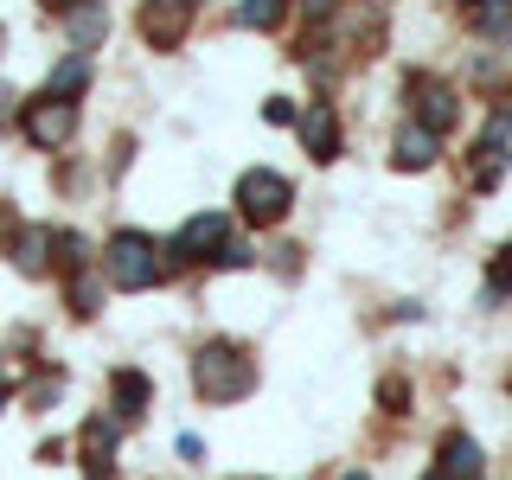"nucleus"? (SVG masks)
I'll return each instance as SVG.
<instances>
[{
    "label": "nucleus",
    "mask_w": 512,
    "mask_h": 480,
    "mask_svg": "<svg viewBox=\"0 0 512 480\" xmlns=\"http://www.w3.org/2000/svg\"><path fill=\"white\" fill-rule=\"evenodd\" d=\"M333 7H340V0H308V13H333Z\"/></svg>",
    "instance_id": "obj_24"
},
{
    "label": "nucleus",
    "mask_w": 512,
    "mask_h": 480,
    "mask_svg": "<svg viewBox=\"0 0 512 480\" xmlns=\"http://www.w3.org/2000/svg\"><path fill=\"white\" fill-rule=\"evenodd\" d=\"M109 404H116V416H141L154 404V384L141 372H116V378H109Z\"/></svg>",
    "instance_id": "obj_12"
},
{
    "label": "nucleus",
    "mask_w": 512,
    "mask_h": 480,
    "mask_svg": "<svg viewBox=\"0 0 512 480\" xmlns=\"http://www.w3.org/2000/svg\"><path fill=\"white\" fill-rule=\"evenodd\" d=\"M71 128H77V103L39 96V103L26 109V141L32 148H58V141H71Z\"/></svg>",
    "instance_id": "obj_6"
},
{
    "label": "nucleus",
    "mask_w": 512,
    "mask_h": 480,
    "mask_svg": "<svg viewBox=\"0 0 512 480\" xmlns=\"http://www.w3.org/2000/svg\"><path fill=\"white\" fill-rule=\"evenodd\" d=\"M103 269H109L116 288L141 295V288H154L160 276H167V244H154V237H141V231H116L109 250H103Z\"/></svg>",
    "instance_id": "obj_1"
},
{
    "label": "nucleus",
    "mask_w": 512,
    "mask_h": 480,
    "mask_svg": "<svg viewBox=\"0 0 512 480\" xmlns=\"http://www.w3.org/2000/svg\"><path fill=\"white\" fill-rule=\"evenodd\" d=\"M13 231V212H7V205H0V237H7Z\"/></svg>",
    "instance_id": "obj_25"
},
{
    "label": "nucleus",
    "mask_w": 512,
    "mask_h": 480,
    "mask_svg": "<svg viewBox=\"0 0 512 480\" xmlns=\"http://www.w3.org/2000/svg\"><path fill=\"white\" fill-rule=\"evenodd\" d=\"M186 26H192V0H148L141 7V39L160 45V52H173L186 39Z\"/></svg>",
    "instance_id": "obj_5"
},
{
    "label": "nucleus",
    "mask_w": 512,
    "mask_h": 480,
    "mask_svg": "<svg viewBox=\"0 0 512 480\" xmlns=\"http://www.w3.org/2000/svg\"><path fill=\"white\" fill-rule=\"evenodd\" d=\"M0 45H7V39H0Z\"/></svg>",
    "instance_id": "obj_29"
},
{
    "label": "nucleus",
    "mask_w": 512,
    "mask_h": 480,
    "mask_svg": "<svg viewBox=\"0 0 512 480\" xmlns=\"http://www.w3.org/2000/svg\"><path fill=\"white\" fill-rule=\"evenodd\" d=\"M474 26L487 32V39H500V32L512 26V0H480V7H474Z\"/></svg>",
    "instance_id": "obj_16"
},
{
    "label": "nucleus",
    "mask_w": 512,
    "mask_h": 480,
    "mask_svg": "<svg viewBox=\"0 0 512 480\" xmlns=\"http://www.w3.org/2000/svg\"><path fill=\"white\" fill-rule=\"evenodd\" d=\"M506 384H512V378H506Z\"/></svg>",
    "instance_id": "obj_30"
},
{
    "label": "nucleus",
    "mask_w": 512,
    "mask_h": 480,
    "mask_svg": "<svg viewBox=\"0 0 512 480\" xmlns=\"http://www.w3.org/2000/svg\"><path fill=\"white\" fill-rule=\"evenodd\" d=\"M52 244H58V237H52V231H45V224H26V231H20V237H13V263H20V269H26V276H39V269H45V263H52Z\"/></svg>",
    "instance_id": "obj_13"
},
{
    "label": "nucleus",
    "mask_w": 512,
    "mask_h": 480,
    "mask_svg": "<svg viewBox=\"0 0 512 480\" xmlns=\"http://www.w3.org/2000/svg\"><path fill=\"white\" fill-rule=\"evenodd\" d=\"M346 480H372V474H346Z\"/></svg>",
    "instance_id": "obj_28"
},
{
    "label": "nucleus",
    "mask_w": 512,
    "mask_h": 480,
    "mask_svg": "<svg viewBox=\"0 0 512 480\" xmlns=\"http://www.w3.org/2000/svg\"><path fill=\"white\" fill-rule=\"evenodd\" d=\"M7 404H13V378L0 372V410H7Z\"/></svg>",
    "instance_id": "obj_22"
},
{
    "label": "nucleus",
    "mask_w": 512,
    "mask_h": 480,
    "mask_svg": "<svg viewBox=\"0 0 512 480\" xmlns=\"http://www.w3.org/2000/svg\"><path fill=\"white\" fill-rule=\"evenodd\" d=\"M192 391H199L205 404H237V397L256 391V365L237 346H205L199 359H192Z\"/></svg>",
    "instance_id": "obj_2"
},
{
    "label": "nucleus",
    "mask_w": 512,
    "mask_h": 480,
    "mask_svg": "<svg viewBox=\"0 0 512 480\" xmlns=\"http://www.w3.org/2000/svg\"><path fill=\"white\" fill-rule=\"evenodd\" d=\"M493 295H512V244L493 256Z\"/></svg>",
    "instance_id": "obj_19"
},
{
    "label": "nucleus",
    "mask_w": 512,
    "mask_h": 480,
    "mask_svg": "<svg viewBox=\"0 0 512 480\" xmlns=\"http://www.w3.org/2000/svg\"><path fill=\"white\" fill-rule=\"evenodd\" d=\"M109 455H116V423L90 416V423H84V474H90V480H116Z\"/></svg>",
    "instance_id": "obj_8"
},
{
    "label": "nucleus",
    "mask_w": 512,
    "mask_h": 480,
    "mask_svg": "<svg viewBox=\"0 0 512 480\" xmlns=\"http://www.w3.org/2000/svg\"><path fill=\"white\" fill-rule=\"evenodd\" d=\"M45 7H58V13H71V7H77V0H45Z\"/></svg>",
    "instance_id": "obj_26"
},
{
    "label": "nucleus",
    "mask_w": 512,
    "mask_h": 480,
    "mask_svg": "<svg viewBox=\"0 0 512 480\" xmlns=\"http://www.w3.org/2000/svg\"><path fill=\"white\" fill-rule=\"evenodd\" d=\"M231 244V224L218 212H199L180 224V237L167 244V269H186V263H218V250Z\"/></svg>",
    "instance_id": "obj_3"
},
{
    "label": "nucleus",
    "mask_w": 512,
    "mask_h": 480,
    "mask_svg": "<svg viewBox=\"0 0 512 480\" xmlns=\"http://www.w3.org/2000/svg\"><path fill=\"white\" fill-rule=\"evenodd\" d=\"M442 468L455 480H480V442L474 436H448L442 442Z\"/></svg>",
    "instance_id": "obj_15"
},
{
    "label": "nucleus",
    "mask_w": 512,
    "mask_h": 480,
    "mask_svg": "<svg viewBox=\"0 0 512 480\" xmlns=\"http://www.w3.org/2000/svg\"><path fill=\"white\" fill-rule=\"evenodd\" d=\"M410 96H416V122L423 128H436V135H448V128H455V90L448 84H436V77H410Z\"/></svg>",
    "instance_id": "obj_7"
},
{
    "label": "nucleus",
    "mask_w": 512,
    "mask_h": 480,
    "mask_svg": "<svg viewBox=\"0 0 512 480\" xmlns=\"http://www.w3.org/2000/svg\"><path fill=\"white\" fill-rule=\"evenodd\" d=\"M96 301H103V288H96L90 276H77V282H71V308H77V314H96Z\"/></svg>",
    "instance_id": "obj_18"
},
{
    "label": "nucleus",
    "mask_w": 512,
    "mask_h": 480,
    "mask_svg": "<svg viewBox=\"0 0 512 480\" xmlns=\"http://www.w3.org/2000/svg\"><path fill=\"white\" fill-rule=\"evenodd\" d=\"M263 116H269V122H301V116H295V103H288V96H269V103H263Z\"/></svg>",
    "instance_id": "obj_20"
},
{
    "label": "nucleus",
    "mask_w": 512,
    "mask_h": 480,
    "mask_svg": "<svg viewBox=\"0 0 512 480\" xmlns=\"http://www.w3.org/2000/svg\"><path fill=\"white\" fill-rule=\"evenodd\" d=\"M237 205H244L250 224H276V218H288V205H295V186L269 167H250L244 180H237Z\"/></svg>",
    "instance_id": "obj_4"
},
{
    "label": "nucleus",
    "mask_w": 512,
    "mask_h": 480,
    "mask_svg": "<svg viewBox=\"0 0 512 480\" xmlns=\"http://www.w3.org/2000/svg\"><path fill=\"white\" fill-rule=\"evenodd\" d=\"M301 141H308L314 160H333V154H340V122H333L327 103H314L308 116H301Z\"/></svg>",
    "instance_id": "obj_10"
},
{
    "label": "nucleus",
    "mask_w": 512,
    "mask_h": 480,
    "mask_svg": "<svg viewBox=\"0 0 512 480\" xmlns=\"http://www.w3.org/2000/svg\"><path fill=\"white\" fill-rule=\"evenodd\" d=\"M84 84H90V52H71L52 77H45V96H58V103H77V96H84Z\"/></svg>",
    "instance_id": "obj_11"
},
{
    "label": "nucleus",
    "mask_w": 512,
    "mask_h": 480,
    "mask_svg": "<svg viewBox=\"0 0 512 480\" xmlns=\"http://www.w3.org/2000/svg\"><path fill=\"white\" fill-rule=\"evenodd\" d=\"M0 116H13V90L7 84H0Z\"/></svg>",
    "instance_id": "obj_23"
},
{
    "label": "nucleus",
    "mask_w": 512,
    "mask_h": 480,
    "mask_svg": "<svg viewBox=\"0 0 512 480\" xmlns=\"http://www.w3.org/2000/svg\"><path fill=\"white\" fill-rule=\"evenodd\" d=\"M244 263H250L244 244H224V250H218V269H244Z\"/></svg>",
    "instance_id": "obj_21"
},
{
    "label": "nucleus",
    "mask_w": 512,
    "mask_h": 480,
    "mask_svg": "<svg viewBox=\"0 0 512 480\" xmlns=\"http://www.w3.org/2000/svg\"><path fill=\"white\" fill-rule=\"evenodd\" d=\"M423 480H455V474H448V468H436V474H423Z\"/></svg>",
    "instance_id": "obj_27"
},
{
    "label": "nucleus",
    "mask_w": 512,
    "mask_h": 480,
    "mask_svg": "<svg viewBox=\"0 0 512 480\" xmlns=\"http://www.w3.org/2000/svg\"><path fill=\"white\" fill-rule=\"evenodd\" d=\"M436 128H423V122H404V128H397V167H404V173H416V167H429V160H436Z\"/></svg>",
    "instance_id": "obj_9"
},
{
    "label": "nucleus",
    "mask_w": 512,
    "mask_h": 480,
    "mask_svg": "<svg viewBox=\"0 0 512 480\" xmlns=\"http://www.w3.org/2000/svg\"><path fill=\"white\" fill-rule=\"evenodd\" d=\"M64 26H71V45H77V52H90V45L109 32V13H103V0H84V7H71V20H64Z\"/></svg>",
    "instance_id": "obj_14"
},
{
    "label": "nucleus",
    "mask_w": 512,
    "mask_h": 480,
    "mask_svg": "<svg viewBox=\"0 0 512 480\" xmlns=\"http://www.w3.org/2000/svg\"><path fill=\"white\" fill-rule=\"evenodd\" d=\"M282 20V0H244V7H237V26H276Z\"/></svg>",
    "instance_id": "obj_17"
}]
</instances>
